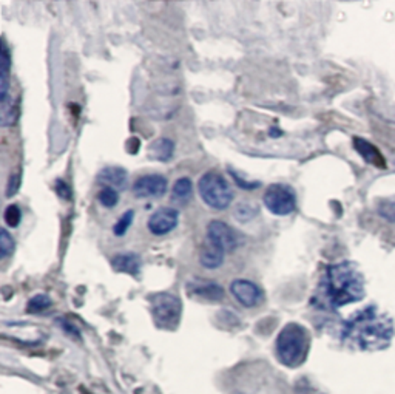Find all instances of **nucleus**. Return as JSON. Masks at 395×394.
<instances>
[{"instance_id":"f257e3e1","label":"nucleus","mask_w":395,"mask_h":394,"mask_svg":"<svg viewBox=\"0 0 395 394\" xmlns=\"http://www.w3.org/2000/svg\"><path fill=\"white\" fill-rule=\"evenodd\" d=\"M394 323L375 306L358 311L344 323L343 340L360 349H383L392 340Z\"/></svg>"},{"instance_id":"f03ea898","label":"nucleus","mask_w":395,"mask_h":394,"mask_svg":"<svg viewBox=\"0 0 395 394\" xmlns=\"http://www.w3.org/2000/svg\"><path fill=\"white\" fill-rule=\"evenodd\" d=\"M323 286L326 299L333 308L355 303L364 297L363 275L349 262L337 263L327 268Z\"/></svg>"},{"instance_id":"7ed1b4c3","label":"nucleus","mask_w":395,"mask_h":394,"mask_svg":"<svg viewBox=\"0 0 395 394\" xmlns=\"http://www.w3.org/2000/svg\"><path fill=\"white\" fill-rule=\"evenodd\" d=\"M309 334L298 323H287L276 337V356L283 365L300 367L309 353Z\"/></svg>"},{"instance_id":"20e7f679","label":"nucleus","mask_w":395,"mask_h":394,"mask_svg":"<svg viewBox=\"0 0 395 394\" xmlns=\"http://www.w3.org/2000/svg\"><path fill=\"white\" fill-rule=\"evenodd\" d=\"M198 190L202 201L215 211H224L233 201V192L226 178L218 172H207L200 178Z\"/></svg>"},{"instance_id":"39448f33","label":"nucleus","mask_w":395,"mask_h":394,"mask_svg":"<svg viewBox=\"0 0 395 394\" xmlns=\"http://www.w3.org/2000/svg\"><path fill=\"white\" fill-rule=\"evenodd\" d=\"M153 318L159 328L175 329L181 318L182 305L176 295L169 292L154 294L150 299Z\"/></svg>"},{"instance_id":"423d86ee","label":"nucleus","mask_w":395,"mask_h":394,"mask_svg":"<svg viewBox=\"0 0 395 394\" xmlns=\"http://www.w3.org/2000/svg\"><path fill=\"white\" fill-rule=\"evenodd\" d=\"M264 205L272 213L283 217L295 211L296 195L286 184H272L264 194Z\"/></svg>"},{"instance_id":"0eeeda50","label":"nucleus","mask_w":395,"mask_h":394,"mask_svg":"<svg viewBox=\"0 0 395 394\" xmlns=\"http://www.w3.org/2000/svg\"><path fill=\"white\" fill-rule=\"evenodd\" d=\"M207 238L224 252H230L238 246V237L224 221L213 220L207 224Z\"/></svg>"},{"instance_id":"6e6552de","label":"nucleus","mask_w":395,"mask_h":394,"mask_svg":"<svg viewBox=\"0 0 395 394\" xmlns=\"http://www.w3.org/2000/svg\"><path fill=\"white\" fill-rule=\"evenodd\" d=\"M169 181L167 178L158 174L144 175L133 184V194L138 198H158L167 192Z\"/></svg>"},{"instance_id":"1a4fd4ad","label":"nucleus","mask_w":395,"mask_h":394,"mask_svg":"<svg viewBox=\"0 0 395 394\" xmlns=\"http://www.w3.org/2000/svg\"><path fill=\"white\" fill-rule=\"evenodd\" d=\"M179 220V212L173 207H160L148 220V231L160 237L175 229Z\"/></svg>"},{"instance_id":"9d476101","label":"nucleus","mask_w":395,"mask_h":394,"mask_svg":"<svg viewBox=\"0 0 395 394\" xmlns=\"http://www.w3.org/2000/svg\"><path fill=\"white\" fill-rule=\"evenodd\" d=\"M230 292L233 294V297L246 308L256 306L263 299V292L259 286L253 281L244 279L233 280L230 285Z\"/></svg>"},{"instance_id":"9b49d317","label":"nucleus","mask_w":395,"mask_h":394,"mask_svg":"<svg viewBox=\"0 0 395 394\" xmlns=\"http://www.w3.org/2000/svg\"><path fill=\"white\" fill-rule=\"evenodd\" d=\"M189 292L196 297L210 301H218L224 299V288L212 280H191L187 285Z\"/></svg>"},{"instance_id":"f8f14e48","label":"nucleus","mask_w":395,"mask_h":394,"mask_svg":"<svg viewBox=\"0 0 395 394\" xmlns=\"http://www.w3.org/2000/svg\"><path fill=\"white\" fill-rule=\"evenodd\" d=\"M354 147L355 150L360 153L363 159L370 165H374L376 169H386V158L383 157V153L376 149L374 144H370L369 141L363 138H354Z\"/></svg>"},{"instance_id":"ddd939ff","label":"nucleus","mask_w":395,"mask_h":394,"mask_svg":"<svg viewBox=\"0 0 395 394\" xmlns=\"http://www.w3.org/2000/svg\"><path fill=\"white\" fill-rule=\"evenodd\" d=\"M97 181L102 184L104 187H111L115 190L125 189L128 175L127 170L122 167H105L97 175Z\"/></svg>"},{"instance_id":"4468645a","label":"nucleus","mask_w":395,"mask_h":394,"mask_svg":"<svg viewBox=\"0 0 395 394\" xmlns=\"http://www.w3.org/2000/svg\"><path fill=\"white\" fill-rule=\"evenodd\" d=\"M200 262L204 268L207 269H216L219 268L222 262H224V251L218 246L213 244L207 238L206 242L202 243L201 251H200Z\"/></svg>"},{"instance_id":"2eb2a0df","label":"nucleus","mask_w":395,"mask_h":394,"mask_svg":"<svg viewBox=\"0 0 395 394\" xmlns=\"http://www.w3.org/2000/svg\"><path fill=\"white\" fill-rule=\"evenodd\" d=\"M111 266L117 273L136 275L141 270V258L133 252H123V254H117L111 258Z\"/></svg>"},{"instance_id":"dca6fc26","label":"nucleus","mask_w":395,"mask_h":394,"mask_svg":"<svg viewBox=\"0 0 395 394\" xmlns=\"http://www.w3.org/2000/svg\"><path fill=\"white\" fill-rule=\"evenodd\" d=\"M173 152H175V144H173V141L169 138H158L148 147V157L154 159V161L160 163L170 161Z\"/></svg>"},{"instance_id":"f3484780","label":"nucleus","mask_w":395,"mask_h":394,"mask_svg":"<svg viewBox=\"0 0 395 394\" xmlns=\"http://www.w3.org/2000/svg\"><path fill=\"white\" fill-rule=\"evenodd\" d=\"M191 194H193V183H191L190 178L182 176L176 180V183L173 184L171 190V200L179 205H185L190 198Z\"/></svg>"},{"instance_id":"a211bd4d","label":"nucleus","mask_w":395,"mask_h":394,"mask_svg":"<svg viewBox=\"0 0 395 394\" xmlns=\"http://www.w3.org/2000/svg\"><path fill=\"white\" fill-rule=\"evenodd\" d=\"M49 306H51V299H49L47 294H37L33 299H29L27 311L31 314H36L48 310Z\"/></svg>"},{"instance_id":"6ab92c4d","label":"nucleus","mask_w":395,"mask_h":394,"mask_svg":"<svg viewBox=\"0 0 395 394\" xmlns=\"http://www.w3.org/2000/svg\"><path fill=\"white\" fill-rule=\"evenodd\" d=\"M133 218H134V211H132V209H130V211H127V212H123L121 217H119V220L116 221V224L113 226V233L116 237H123L127 233V231H128V227L132 226V223H133Z\"/></svg>"},{"instance_id":"aec40b11","label":"nucleus","mask_w":395,"mask_h":394,"mask_svg":"<svg viewBox=\"0 0 395 394\" xmlns=\"http://www.w3.org/2000/svg\"><path fill=\"white\" fill-rule=\"evenodd\" d=\"M97 200L105 207H115L119 201V195H117V190L111 187H102L101 192L97 194Z\"/></svg>"},{"instance_id":"412c9836","label":"nucleus","mask_w":395,"mask_h":394,"mask_svg":"<svg viewBox=\"0 0 395 394\" xmlns=\"http://www.w3.org/2000/svg\"><path fill=\"white\" fill-rule=\"evenodd\" d=\"M14 238L10 235V232L6 229L0 231V255L2 258H6L14 252Z\"/></svg>"},{"instance_id":"4be33fe9","label":"nucleus","mask_w":395,"mask_h":394,"mask_svg":"<svg viewBox=\"0 0 395 394\" xmlns=\"http://www.w3.org/2000/svg\"><path fill=\"white\" fill-rule=\"evenodd\" d=\"M3 218H5V223L8 224L10 227H17L22 220L21 209H19V206H16V205H10L8 207L5 209Z\"/></svg>"},{"instance_id":"5701e85b","label":"nucleus","mask_w":395,"mask_h":394,"mask_svg":"<svg viewBox=\"0 0 395 394\" xmlns=\"http://www.w3.org/2000/svg\"><path fill=\"white\" fill-rule=\"evenodd\" d=\"M256 209L255 206L249 205V202H241V205L237 206V211H235V217H237L241 223H244V221H249L256 215Z\"/></svg>"},{"instance_id":"b1692460","label":"nucleus","mask_w":395,"mask_h":394,"mask_svg":"<svg viewBox=\"0 0 395 394\" xmlns=\"http://www.w3.org/2000/svg\"><path fill=\"white\" fill-rule=\"evenodd\" d=\"M380 213L383 215V217L387 218V220H391V221H395V201H386V205H383L380 207Z\"/></svg>"},{"instance_id":"393cba45","label":"nucleus","mask_w":395,"mask_h":394,"mask_svg":"<svg viewBox=\"0 0 395 394\" xmlns=\"http://www.w3.org/2000/svg\"><path fill=\"white\" fill-rule=\"evenodd\" d=\"M19 186H21V174H14L10 176L8 187H6V196H11L17 192Z\"/></svg>"},{"instance_id":"a878e982","label":"nucleus","mask_w":395,"mask_h":394,"mask_svg":"<svg viewBox=\"0 0 395 394\" xmlns=\"http://www.w3.org/2000/svg\"><path fill=\"white\" fill-rule=\"evenodd\" d=\"M56 192H58L62 198H65V200H70L71 198V190L70 187L67 186V183L65 181H58V184H56Z\"/></svg>"}]
</instances>
